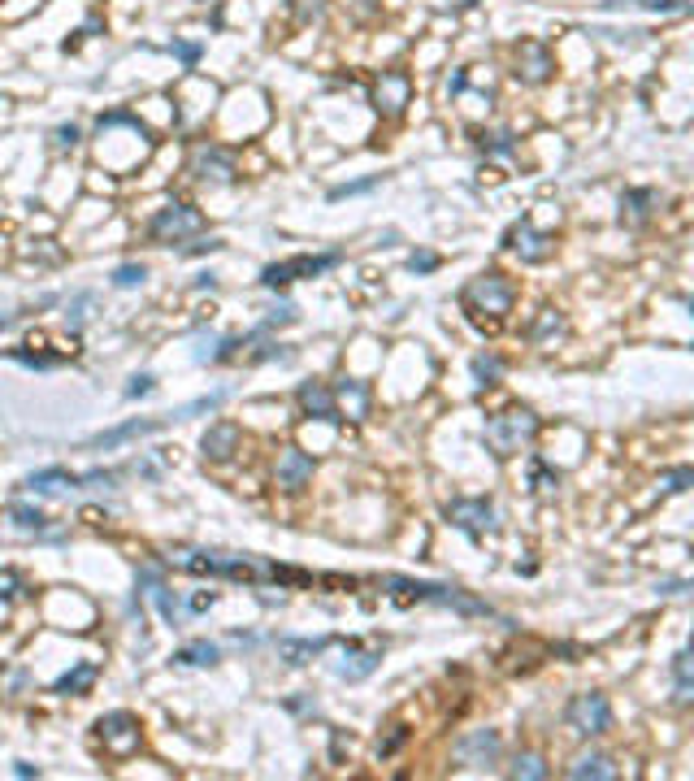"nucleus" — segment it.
<instances>
[{
    "instance_id": "32",
    "label": "nucleus",
    "mask_w": 694,
    "mask_h": 781,
    "mask_svg": "<svg viewBox=\"0 0 694 781\" xmlns=\"http://www.w3.org/2000/svg\"><path fill=\"white\" fill-rule=\"evenodd\" d=\"M14 521H18V529H35V534L48 526V517L40 508H26V504H14Z\"/></svg>"
},
{
    "instance_id": "28",
    "label": "nucleus",
    "mask_w": 694,
    "mask_h": 781,
    "mask_svg": "<svg viewBox=\"0 0 694 781\" xmlns=\"http://www.w3.org/2000/svg\"><path fill=\"white\" fill-rule=\"evenodd\" d=\"M513 777H525V781H542V777H552V768H547V760L538 756V751H521L513 760V768H508Z\"/></svg>"
},
{
    "instance_id": "26",
    "label": "nucleus",
    "mask_w": 694,
    "mask_h": 781,
    "mask_svg": "<svg viewBox=\"0 0 694 781\" xmlns=\"http://www.w3.org/2000/svg\"><path fill=\"white\" fill-rule=\"evenodd\" d=\"M338 400H343V409H347L352 421H360V417L369 412V390L360 387V382H352V378H343V382H338Z\"/></svg>"
},
{
    "instance_id": "29",
    "label": "nucleus",
    "mask_w": 694,
    "mask_h": 781,
    "mask_svg": "<svg viewBox=\"0 0 694 781\" xmlns=\"http://www.w3.org/2000/svg\"><path fill=\"white\" fill-rule=\"evenodd\" d=\"M499 373H503V361H499V356H474L477 387H491V382H499Z\"/></svg>"
},
{
    "instance_id": "6",
    "label": "nucleus",
    "mask_w": 694,
    "mask_h": 781,
    "mask_svg": "<svg viewBox=\"0 0 694 781\" xmlns=\"http://www.w3.org/2000/svg\"><path fill=\"white\" fill-rule=\"evenodd\" d=\"M338 261H343V252H308V256H291V261H278V265H265V273H260V282L269 287V292H278V287H291V282H299V278H318V273L335 270Z\"/></svg>"
},
{
    "instance_id": "30",
    "label": "nucleus",
    "mask_w": 694,
    "mask_h": 781,
    "mask_svg": "<svg viewBox=\"0 0 694 781\" xmlns=\"http://www.w3.org/2000/svg\"><path fill=\"white\" fill-rule=\"evenodd\" d=\"M534 490L542 495V499H552L555 490H560V473H555V469H547L542 460L534 465Z\"/></svg>"
},
{
    "instance_id": "1",
    "label": "nucleus",
    "mask_w": 694,
    "mask_h": 781,
    "mask_svg": "<svg viewBox=\"0 0 694 781\" xmlns=\"http://www.w3.org/2000/svg\"><path fill=\"white\" fill-rule=\"evenodd\" d=\"M170 565L182 573H209V578H248V582H278V578H296L287 568L260 565L252 556H235V551H200V547H179L170 551Z\"/></svg>"
},
{
    "instance_id": "3",
    "label": "nucleus",
    "mask_w": 694,
    "mask_h": 781,
    "mask_svg": "<svg viewBox=\"0 0 694 781\" xmlns=\"http://www.w3.org/2000/svg\"><path fill=\"white\" fill-rule=\"evenodd\" d=\"M538 434V417L530 409H508V412H495L491 421H486V448L495 451L499 460H508V456H516L521 448H530Z\"/></svg>"
},
{
    "instance_id": "33",
    "label": "nucleus",
    "mask_w": 694,
    "mask_h": 781,
    "mask_svg": "<svg viewBox=\"0 0 694 781\" xmlns=\"http://www.w3.org/2000/svg\"><path fill=\"white\" fill-rule=\"evenodd\" d=\"M143 278H148V270H143V265H118V270H113V287L131 292V287H139Z\"/></svg>"
},
{
    "instance_id": "46",
    "label": "nucleus",
    "mask_w": 694,
    "mask_h": 781,
    "mask_svg": "<svg viewBox=\"0 0 694 781\" xmlns=\"http://www.w3.org/2000/svg\"><path fill=\"white\" fill-rule=\"evenodd\" d=\"M53 143H57V148H74V143H79V126H61Z\"/></svg>"
},
{
    "instance_id": "22",
    "label": "nucleus",
    "mask_w": 694,
    "mask_h": 781,
    "mask_svg": "<svg viewBox=\"0 0 694 781\" xmlns=\"http://www.w3.org/2000/svg\"><path fill=\"white\" fill-rule=\"evenodd\" d=\"M74 487H79V478L65 473V469H40V473L26 478V490H31V495H65V490H74Z\"/></svg>"
},
{
    "instance_id": "13",
    "label": "nucleus",
    "mask_w": 694,
    "mask_h": 781,
    "mask_svg": "<svg viewBox=\"0 0 694 781\" xmlns=\"http://www.w3.org/2000/svg\"><path fill=\"white\" fill-rule=\"evenodd\" d=\"M447 521H452V526H460L464 534H474V539L499 526L491 499H452V504H447Z\"/></svg>"
},
{
    "instance_id": "8",
    "label": "nucleus",
    "mask_w": 694,
    "mask_h": 781,
    "mask_svg": "<svg viewBox=\"0 0 694 781\" xmlns=\"http://www.w3.org/2000/svg\"><path fill=\"white\" fill-rule=\"evenodd\" d=\"M96 734H100V742H104V751L118 756V760L135 756L139 742H143V729H139V721L131 712H104L96 721Z\"/></svg>"
},
{
    "instance_id": "4",
    "label": "nucleus",
    "mask_w": 694,
    "mask_h": 781,
    "mask_svg": "<svg viewBox=\"0 0 694 781\" xmlns=\"http://www.w3.org/2000/svg\"><path fill=\"white\" fill-rule=\"evenodd\" d=\"M460 304L469 309V317H474V321H482V312L503 317V312H513V304H516V287H513V278H503L499 270L477 273L474 282L464 287Z\"/></svg>"
},
{
    "instance_id": "2",
    "label": "nucleus",
    "mask_w": 694,
    "mask_h": 781,
    "mask_svg": "<svg viewBox=\"0 0 694 781\" xmlns=\"http://www.w3.org/2000/svg\"><path fill=\"white\" fill-rule=\"evenodd\" d=\"M382 586L396 595L399 604H438V608H456L464 617H495V608L469 599L456 586H438V582H413V578H382Z\"/></svg>"
},
{
    "instance_id": "36",
    "label": "nucleus",
    "mask_w": 694,
    "mask_h": 781,
    "mask_svg": "<svg viewBox=\"0 0 694 781\" xmlns=\"http://www.w3.org/2000/svg\"><path fill=\"white\" fill-rule=\"evenodd\" d=\"M291 321H296V304H287V300L265 312V331H269V326H291Z\"/></svg>"
},
{
    "instance_id": "38",
    "label": "nucleus",
    "mask_w": 694,
    "mask_h": 781,
    "mask_svg": "<svg viewBox=\"0 0 694 781\" xmlns=\"http://www.w3.org/2000/svg\"><path fill=\"white\" fill-rule=\"evenodd\" d=\"M694 487V469H673L664 473V490H690Z\"/></svg>"
},
{
    "instance_id": "20",
    "label": "nucleus",
    "mask_w": 694,
    "mask_h": 781,
    "mask_svg": "<svg viewBox=\"0 0 694 781\" xmlns=\"http://www.w3.org/2000/svg\"><path fill=\"white\" fill-rule=\"evenodd\" d=\"M330 643L335 638H278V656L291 664V668H304V664L313 660V656H321Z\"/></svg>"
},
{
    "instance_id": "19",
    "label": "nucleus",
    "mask_w": 694,
    "mask_h": 781,
    "mask_svg": "<svg viewBox=\"0 0 694 781\" xmlns=\"http://www.w3.org/2000/svg\"><path fill=\"white\" fill-rule=\"evenodd\" d=\"M569 777H577V781H612L616 764H612V756H603V751H586V756H577V760L569 764Z\"/></svg>"
},
{
    "instance_id": "25",
    "label": "nucleus",
    "mask_w": 694,
    "mask_h": 781,
    "mask_svg": "<svg viewBox=\"0 0 694 781\" xmlns=\"http://www.w3.org/2000/svg\"><path fill=\"white\" fill-rule=\"evenodd\" d=\"M655 200H660V195H655L651 187H642V192H625L621 195V217H625L630 226H638V222H647V217H651Z\"/></svg>"
},
{
    "instance_id": "21",
    "label": "nucleus",
    "mask_w": 694,
    "mask_h": 781,
    "mask_svg": "<svg viewBox=\"0 0 694 781\" xmlns=\"http://www.w3.org/2000/svg\"><path fill=\"white\" fill-rule=\"evenodd\" d=\"M377 660H382V651H360V647L347 643L343 660H338V677H347V682H365V677L377 668Z\"/></svg>"
},
{
    "instance_id": "10",
    "label": "nucleus",
    "mask_w": 694,
    "mask_h": 781,
    "mask_svg": "<svg viewBox=\"0 0 694 781\" xmlns=\"http://www.w3.org/2000/svg\"><path fill=\"white\" fill-rule=\"evenodd\" d=\"M187 170L200 178V183H235L239 170H235V156L221 153V148H213V143H196L191 148V161H187Z\"/></svg>"
},
{
    "instance_id": "44",
    "label": "nucleus",
    "mask_w": 694,
    "mask_h": 781,
    "mask_svg": "<svg viewBox=\"0 0 694 781\" xmlns=\"http://www.w3.org/2000/svg\"><path fill=\"white\" fill-rule=\"evenodd\" d=\"M408 270H413V273H430V270H438V256H435V252H413V261H408Z\"/></svg>"
},
{
    "instance_id": "14",
    "label": "nucleus",
    "mask_w": 694,
    "mask_h": 781,
    "mask_svg": "<svg viewBox=\"0 0 694 781\" xmlns=\"http://www.w3.org/2000/svg\"><path fill=\"white\" fill-rule=\"evenodd\" d=\"M555 70V57L547 44H538V39H525L521 48H516V78L521 83H547Z\"/></svg>"
},
{
    "instance_id": "27",
    "label": "nucleus",
    "mask_w": 694,
    "mask_h": 781,
    "mask_svg": "<svg viewBox=\"0 0 694 781\" xmlns=\"http://www.w3.org/2000/svg\"><path fill=\"white\" fill-rule=\"evenodd\" d=\"M218 656H221V651L209 643V638H196V643L182 647L174 660H179V664H191V668H209V664H218Z\"/></svg>"
},
{
    "instance_id": "15",
    "label": "nucleus",
    "mask_w": 694,
    "mask_h": 781,
    "mask_svg": "<svg viewBox=\"0 0 694 781\" xmlns=\"http://www.w3.org/2000/svg\"><path fill=\"white\" fill-rule=\"evenodd\" d=\"M274 482L282 490L308 487V482H313V456H308V451H299V448H287L282 456H278V465H274Z\"/></svg>"
},
{
    "instance_id": "40",
    "label": "nucleus",
    "mask_w": 694,
    "mask_h": 781,
    "mask_svg": "<svg viewBox=\"0 0 694 781\" xmlns=\"http://www.w3.org/2000/svg\"><path fill=\"white\" fill-rule=\"evenodd\" d=\"M170 53H174V57L182 61V65H196L204 48H200V44H182V39H174V44H170Z\"/></svg>"
},
{
    "instance_id": "12",
    "label": "nucleus",
    "mask_w": 694,
    "mask_h": 781,
    "mask_svg": "<svg viewBox=\"0 0 694 781\" xmlns=\"http://www.w3.org/2000/svg\"><path fill=\"white\" fill-rule=\"evenodd\" d=\"M503 248H513V252L521 256V261H530V265H542V261L555 252V234L534 231L530 222H516L513 231L503 234Z\"/></svg>"
},
{
    "instance_id": "17",
    "label": "nucleus",
    "mask_w": 694,
    "mask_h": 781,
    "mask_svg": "<svg viewBox=\"0 0 694 781\" xmlns=\"http://www.w3.org/2000/svg\"><path fill=\"white\" fill-rule=\"evenodd\" d=\"M174 426L170 417H148V421H122V426L104 430V434H96L87 448H118V443H126V439H139V434H157V430Z\"/></svg>"
},
{
    "instance_id": "39",
    "label": "nucleus",
    "mask_w": 694,
    "mask_h": 781,
    "mask_svg": "<svg viewBox=\"0 0 694 781\" xmlns=\"http://www.w3.org/2000/svg\"><path fill=\"white\" fill-rule=\"evenodd\" d=\"M14 361H22V365H35V370H53V365H61V356H35V351H9Z\"/></svg>"
},
{
    "instance_id": "16",
    "label": "nucleus",
    "mask_w": 694,
    "mask_h": 781,
    "mask_svg": "<svg viewBox=\"0 0 694 781\" xmlns=\"http://www.w3.org/2000/svg\"><path fill=\"white\" fill-rule=\"evenodd\" d=\"M296 400H299V409H304V417H318V421H330V426L343 421V417H338V404H335V390L321 387V382H304Z\"/></svg>"
},
{
    "instance_id": "31",
    "label": "nucleus",
    "mask_w": 694,
    "mask_h": 781,
    "mask_svg": "<svg viewBox=\"0 0 694 781\" xmlns=\"http://www.w3.org/2000/svg\"><path fill=\"white\" fill-rule=\"evenodd\" d=\"M22 590H26L22 573H14V568H0V604H14Z\"/></svg>"
},
{
    "instance_id": "47",
    "label": "nucleus",
    "mask_w": 694,
    "mask_h": 781,
    "mask_svg": "<svg viewBox=\"0 0 694 781\" xmlns=\"http://www.w3.org/2000/svg\"><path fill=\"white\" fill-rule=\"evenodd\" d=\"M14 773H18V777H40V768H35V764H26V760L14 764Z\"/></svg>"
},
{
    "instance_id": "41",
    "label": "nucleus",
    "mask_w": 694,
    "mask_h": 781,
    "mask_svg": "<svg viewBox=\"0 0 694 781\" xmlns=\"http://www.w3.org/2000/svg\"><path fill=\"white\" fill-rule=\"evenodd\" d=\"M630 5H642V9H655V14H686L690 5H677V0H630Z\"/></svg>"
},
{
    "instance_id": "37",
    "label": "nucleus",
    "mask_w": 694,
    "mask_h": 781,
    "mask_svg": "<svg viewBox=\"0 0 694 781\" xmlns=\"http://www.w3.org/2000/svg\"><path fill=\"white\" fill-rule=\"evenodd\" d=\"M560 331H564V321L555 317V309H542V321H538V331L530 334V339H534V343H542L547 334H560Z\"/></svg>"
},
{
    "instance_id": "45",
    "label": "nucleus",
    "mask_w": 694,
    "mask_h": 781,
    "mask_svg": "<svg viewBox=\"0 0 694 781\" xmlns=\"http://www.w3.org/2000/svg\"><path fill=\"white\" fill-rule=\"evenodd\" d=\"M148 390H152V373H135V378H131V387H126V395L139 400V395H148Z\"/></svg>"
},
{
    "instance_id": "34",
    "label": "nucleus",
    "mask_w": 694,
    "mask_h": 781,
    "mask_svg": "<svg viewBox=\"0 0 694 781\" xmlns=\"http://www.w3.org/2000/svg\"><path fill=\"white\" fill-rule=\"evenodd\" d=\"M482 148L495 156H513L516 153V139L508 135V131H495V135H482Z\"/></svg>"
},
{
    "instance_id": "23",
    "label": "nucleus",
    "mask_w": 694,
    "mask_h": 781,
    "mask_svg": "<svg viewBox=\"0 0 694 781\" xmlns=\"http://www.w3.org/2000/svg\"><path fill=\"white\" fill-rule=\"evenodd\" d=\"M673 690H677V703H681V707H690L694 703V647L690 651H681L673 660Z\"/></svg>"
},
{
    "instance_id": "35",
    "label": "nucleus",
    "mask_w": 694,
    "mask_h": 781,
    "mask_svg": "<svg viewBox=\"0 0 694 781\" xmlns=\"http://www.w3.org/2000/svg\"><path fill=\"white\" fill-rule=\"evenodd\" d=\"M196 361H200V365L221 361V339H213V334H200V339H196Z\"/></svg>"
},
{
    "instance_id": "9",
    "label": "nucleus",
    "mask_w": 694,
    "mask_h": 781,
    "mask_svg": "<svg viewBox=\"0 0 694 781\" xmlns=\"http://www.w3.org/2000/svg\"><path fill=\"white\" fill-rule=\"evenodd\" d=\"M499 751H503L499 729H469L452 742V756H456L460 768H491L499 760Z\"/></svg>"
},
{
    "instance_id": "11",
    "label": "nucleus",
    "mask_w": 694,
    "mask_h": 781,
    "mask_svg": "<svg viewBox=\"0 0 694 781\" xmlns=\"http://www.w3.org/2000/svg\"><path fill=\"white\" fill-rule=\"evenodd\" d=\"M408 96H413V78L404 70H382V78L374 83V109L386 117H399L408 109Z\"/></svg>"
},
{
    "instance_id": "5",
    "label": "nucleus",
    "mask_w": 694,
    "mask_h": 781,
    "mask_svg": "<svg viewBox=\"0 0 694 781\" xmlns=\"http://www.w3.org/2000/svg\"><path fill=\"white\" fill-rule=\"evenodd\" d=\"M204 231V213L200 209H191V204H182V200H170L165 209H157V217L148 222V234L157 239V243H182V239H191V234Z\"/></svg>"
},
{
    "instance_id": "18",
    "label": "nucleus",
    "mask_w": 694,
    "mask_h": 781,
    "mask_svg": "<svg viewBox=\"0 0 694 781\" xmlns=\"http://www.w3.org/2000/svg\"><path fill=\"white\" fill-rule=\"evenodd\" d=\"M200 451L209 456V460H226V456H235L239 451V426L235 421H218V426L204 430V439H200Z\"/></svg>"
},
{
    "instance_id": "7",
    "label": "nucleus",
    "mask_w": 694,
    "mask_h": 781,
    "mask_svg": "<svg viewBox=\"0 0 694 781\" xmlns=\"http://www.w3.org/2000/svg\"><path fill=\"white\" fill-rule=\"evenodd\" d=\"M564 721H569V729L582 734V738H599V734H608V729H612V703H608V695H595V690L573 695L569 712H564Z\"/></svg>"
},
{
    "instance_id": "42",
    "label": "nucleus",
    "mask_w": 694,
    "mask_h": 781,
    "mask_svg": "<svg viewBox=\"0 0 694 781\" xmlns=\"http://www.w3.org/2000/svg\"><path fill=\"white\" fill-rule=\"evenodd\" d=\"M404 738H408V729H404V725H396V734H391V738L377 742V756H382V760H386V756H396L399 746H404Z\"/></svg>"
},
{
    "instance_id": "24",
    "label": "nucleus",
    "mask_w": 694,
    "mask_h": 781,
    "mask_svg": "<svg viewBox=\"0 0 694 781\" xmlns=\"http://www.w3.org/2000/svg\"><path fill=\"white\" fill-rule=\"evenodd\" d=\"M96 682V664L92 660H79L70 673H61L57 682H53V695H83L87 686Z\"/></svg>"
},
{
    "instance_id": "43",
    "label": "nucleus",
    "mask_w": 694,
    "mask_h": 781,
    "mask_svg": "<svg viewBox=\"0 0 694 781\" xmlns=\"http://www.w3.org/2000/svg\"><path fill=\"white\" fill-rule=\"evenodd\" d=\"M369 187H377V178H360V183H347V187H335V192H330V200H343V195H360V192H369Z\"/></svg>"
}]
</instances>
